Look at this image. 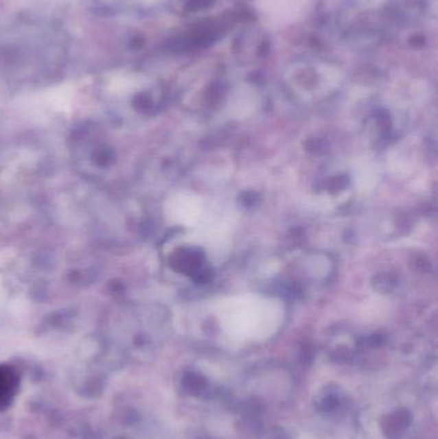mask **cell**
Listing matches in <instances>:
<instances>
[{"mask_svg":"<svg viewBox=\"0 0 438 439\" xmlns=\"http://www.w3.org/2000/svg\"><path fill=\"white\" fill-rule=\"evenodd\" d=\"M21 388L20 374L13 366L0 364V412L13 405Z\"/></svg>","mask_w":438,"mask_h":439,"instance_id":"cell-1","label":"cell"}]
</instances>
